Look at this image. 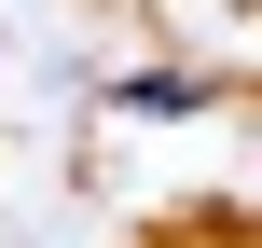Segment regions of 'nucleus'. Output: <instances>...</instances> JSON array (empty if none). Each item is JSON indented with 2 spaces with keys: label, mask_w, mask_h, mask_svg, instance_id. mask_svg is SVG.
Here are the masks:
<instances>
[{
  "label": "nucleus",
  "mask_w": 262,
  "mask_h": 248,
  "mask_svg": "<svg viewBox=\"0 0 262 248\" xmlns=\"http://www.w3.org/2000/svg\"><path fill=\"white\" fill-rule=\"evenodd\" d=\"M235 83L221 69H111V110L124 124H193V110H221Z\"/></svg>",
  "instance_id": "nucleus-1"
}]
</instances>
